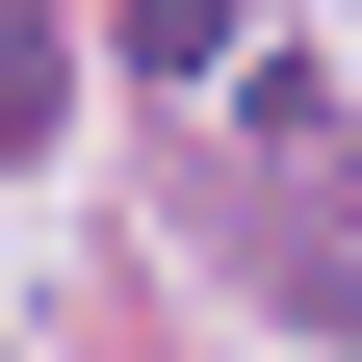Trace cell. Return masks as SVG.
Listing matches in <instances>:
<instances>
[{
  "label": "cell",
  "instance_id": "obj_1",
  "mask_svg": "<svg viewBox=\"0 0 362 362\" xmlns=\"http://www.w3.org/2000/svg\"><path fill=\"white\" fill-rule=\"evenodd\" d=\"M52 104H78V52H52V0H0V156H52Z\"/></svg>",
  "mask_w": 362,
  "mask_h": 362
},
{
  "label": "cell",
  "instance_id": "obj_2",
  "mask_svg": "<svg viewBox=\"0 0 362 362\" xmlns=\"http://www.w3.org/2000/svg\"><path fill=\"white\" fill-rule=\"evenodd\" d=\"M129 78H233V0H129Z\"/></svg>",
  "mask_w": 362,
  "mask_h": 362
}]
</instances>
